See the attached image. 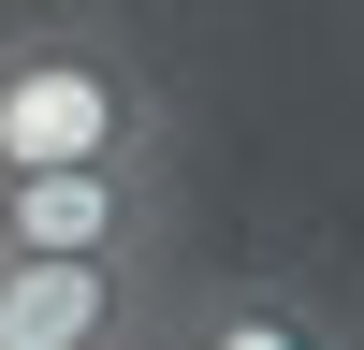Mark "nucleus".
I'll use <instances>...</instances> for the list:
<instances>
[{
    "mask_svg": "<svg viewBox=\"0 0 364 350\" xmlns=\"http://www.w3.org/2000/svg\"><path fill=\"white\" fill-rule=\"evenodd\" d=\"M175 117L161 73L102 15H29L0 29V175H73V161H161Z\"/></svg>",
    "mask_w": 364,
    "mask_h": 350,
    "instance_id": "obj_1",
    "label": "nucleus"
},
{
    "mask_svg": "<svg viewBox=\"0 0 364 350\" xmlns=\"http://www.w3.org/2000/svg\"><path fill=\"white\" fill-rule=\"evenodd\" d=\"M0 248H29V262H161L175 248V175L161 161L0 175Z\"/></svg>",
    "mask_w": 364,
    "mask_h": 350,
    "instance_id": "obj_2",
    "label": "nucleus"
},
{
    "mask_svg": "<svg viewBox=\"0 0 364 350\" xmlns=\"http://www.w3.org/2000/svg\"><path fill=\"white\" fill-rule=\"evenodd\" d=\"M175 292L161 262H29L0 248V350H161Z\"/></svg>",
    "mask_w": 364,
    "mask_h": 350,
    "instance_id": "obj_3",
    "label": "nucleus"
},
{
    "mask_svg": "<svg viewBox=\"0 0 364 350\" xmlns=\"http://www.w3.org/2000/svg\"><path fill=\"white\" fill-rule=\"evenodd\" d=\"M175 350H364V321H336L306 277H204L175 292Z\"/></svg>",
    "mask_w": 364,
    "mask_h": 350,
    "instance_id": "obj_4",
    "label": "nucleus"
}]
</instances>
